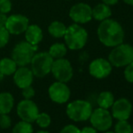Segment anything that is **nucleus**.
Returning <instances> with one entry per match:
<instances>
[{
	"mask_svg": "<svg viewBox=\"0 0 133 133\" xmlns=\"http://www.w3.org/2000/svg\"><path fill=\"white\" fill-rule=\"evenodd\" d=\"M29 25V19L25 16L19 14L7 16L5 27L10 35H21L25 33Z\"/></svg>",
	"mask_w": 133,
	"mask_h": 133,
	"instance_id": "obj_14",
	"label": "nucleus"
},
{
	"mask_svg": "<svg viewBox=\"0 0 133 133\" xmlns=\"http://www.w3.org/2000/svg\"><path fill=\"white\" fill-rule=\"evenodd\" d=\"M12 125V119L8 114H1L0 115V128L3 130H7Z\"/></svg>",
	"mask_w": 133,
	"mask_h": 133,
	"instance_id": "obj_27",
	"label": "nucleus"
},
{
	"mask_svg": "<svg viewBox=\"0 0 133 133\" xmlns=\"http://www.w3.org/2000/svg\"><path fill=\"white\" fill-rule=\"evenodd\" d=\"M91 7L88 4L77 3L71 7L69 11V16L75 24H86L92 18Z\"/></svg>",
	"mask_w": 133,
	"mask_h": 133,
	"instance_id": "obj_11",
	"label": "nucleus"
},
{
	"mask_svg": "<svg viewBox=\"0 0 133 133\" xmlns=\"http://www.w3.org/2000/svg\"><path fill=\"white\" fill-rule=\"evenodd\" d=\"M15 106L14 96L8 91L0 92V115L9 114Z\"/></svg>",
	"mask_w": 133,
	"mask_h": 133,
	"instance_id": "obj_17",
	"label": "nucleus"
},
{
	"mask_svg": "<svg viewBox=\"0 0 133 133\" xmlns=\"http://www.w3.org/2000/svg\"><path fill=\"white\" fill-rule=\"evenodd\" d=\"M111 72V63L104 58H96L89 64V74L95 79H105Z\"/></svg>",
	"mask_w": 133,
	"mask_h": 133,
	"instance_id": "obj_12",
	"label": "nucleus"
},
{
	"mask_svg": "<svg viewBox=\"0 0 133 133\" xmlns=\"http://www.w3.org/2000/svg\"><path fill=\"white\" fill-rule=\"evenodd\" d=\"M51 72L56 81L67 83L74 76V68L70 61L63 57L54 60Z\"/></svg>",
	"mask_w": 133,
	"mask_h": 133,
	"instance_id": "obj_8",
	"label": "nucleus"
},
{
	"mask_svg": "<svg viewBox=\"0 0 133 133\" xmlns=\"http://www.w3.org/2000/svg\"><path fill=\"white\" fill-rule=\"evenodd\" d=\"M25 41L33 45H37L41 41L43 40V31L40 26L37 25H28L26 30L25 31Z\"/></svg>",
	"mask_w": 133,
	"mask_h": 133,
	"instance_id": "obj_16",
	"label": "nucleus"
},
{
	"mask_svg": "<svg viewBox=\"0 0 133 133\" xmlns=\"http://www.w3.org/2000/svg\"><path fill=\"white\" fill-rule=\"evenodd\" d=\"M59 133H80V129L74 124L65 125Z\"/></svg>",
	"mask_w": 133,
	"mask_h": 133,
	"instance_id": "obj_31",
	"label": "nucleus"
},
{
	"mask_svg": "<svg viewBox=\"0 0 133 133\" xmlns=\"http://www.w3.org/2000/svg\"><path fill=\"white\" fill-rule=\"evenodd\" d=\"M36 133H50V132L47 131V130H44V129H42L41 130H38Z\"/></svg>",
	"mask_w": 133,
	"mask_h": 133,
	"instance_id": "obj_36",
	"label": "nucleus"
},
{
	"mask_svg": "<svg viewBox=\"0 0 133 133\" xmlns=\"http://www.w3.org/2000/svg\"><path fill=\"white\" fill-rule=\"evenodd\" d=\"M16 113L21 121L33 123L38 115L39 109L34 101L24 99L18 102L16 106Z\"/></svg>",
	"mask_w": 133,
	"mask_h": 133,
	"instance_id": "obj_10",
	"label": "nucleus"
},
{
	"mask_svg": "<svg viewBox=\"0 0 133 133\" xmlns=\"http://www.w3.org/2000/svg\"><path fill=\"white\" fill-rule=\"evenodd\" d=\"M131 125L127 119L117 121L114 125V133H131Z\"/></svg>",
	"mask_w": 133,
	"mask_h": 133,
	"instance_id": "obj_25",
	"label": "nucleus"
},
{
	"mask_svg": "<svg viewBox=\"0 0 133 133\" xmlns=\"http://www.w3.org/2000/svg\"><path fill=\"white\" fill-rule=\"evenodd\" d=\"M102 133H114L113 131H110V130H107V131H103Z\"/></svg>",
	"mask_w": 133,
	"mask_h": 133,
	"instance_id": "obj_38",
	"label": "nucleus"
},
{
	"mask_svg": "<svg viewBox=\"0 0 133 133\" xmlns=\"http://www.w3.org/2000/svg\"><path fill=\"white\" fill-rule=\"evenodd\" d=\"M63 38L67 48L70 50H81L87 43L88 33L79 24H72L66 28Z\"/></svg>",
	"mask_w": 133,
	"mask_h": 133,
	"instance_id": "obj_2",
	"label": "nucleus"
},
{
	"mask_svg": "<svg viewBox=\"0 0 133 133\" xmlns=\"http://www.w3.org/2000/svg\"><path fill=\"white\" fill-rule=\"evenodd\" d=\"M37 50V45H33L26 41H21L13 48L11 58L16 62L17 66H27L30 64Z\"/></svg>",
	"mask_w": 133,
	"mask_h": 133,
	"instance_id": "obj_5",
	"label": "nucleus"
},
{
	"mask_svg": "<svg viewBox=\"0 0 133 133\" xmlns=\"http://www.w3.org/2000/svg\"><path fill=\"white\" fill-rule=\"evenodd\" d=\"M17 67V64L12 58L5 57L0 60V72L3 74L4 76L13 75Z\"/></svg>",
	"mask_w": 133,
	"mask_h": 133,
	"instance_id": "obj_19",
	"label": "nucleus"
},
{
	"mask_svg": "<svg viewBox=\"0 0 133 133\" xmlns=\"http://www.w3.org/2000/svg\"><path fill=\"white\" fill-rule=\"evenodd\" d=\"M34 74L27 66H18L13 74V80L19 89H23L32 85L34 82Z\"/></svg>",
	"mask_w": 133,
	"mask_h": 133,
	"instance_id": "obj_15",
	"label": "nucleus"
},
{
	"mask_svg": "<svg viewBox=\"0 0 133 133\" xmlns=\"http://www.w3.org/2000/svg\"><path fill=\"white\" fill-rule=\"evenodd\" d=\"M110 109L112 118L117 121H128L131 116L133 110L131 102L126 98H119L115 100Z\"/></svg>",
	"mask_w": 133,
	"mask_h": 133,
	"instance_id": "obj_13",
	"label": "nucleus"
},
{
	"mask_svg": "<svg viewBox=\"0 0 133 133\" xmlns=\"http://www.w3.org/2000/svg\"><path fill=\"white\" fill-rule=\"evenodd\" d=\"M124 78L128 82L133 83V61L125 66L124 70Z\"/></svg>",
	"mask_w": 133,
	"mask_h": 133,
	"instance_id": "obj_28",
	"label": "nucleus"
},
{
	"mask_svg": "<svg viewBox=\"0 0 133 133\" xmlns=\"http://www.w3.org/2000/svg\"><path fill=\"white\" fill-rule=\"evenodd\" d=\"M97 35L103 45L114 47L123 43L124 30L119 22L108 18L100 23L97 29Z\"/></svg>",
	"mask_w": 133,
	"mask_h": 133,
	"instance_id": "obj_1",
	"label": "nucleus"
},
{
	"mask_svg": "<svg viewBox=\"0 0 133 133\" xmlns=\"http://www.w3.org/2000/svg\"><path fill=\"white\" fill-rule=\"evenodd\" d=\"M89 121L91 126L100 132L110 130L113 125V118L110 111H109L107 109L100 107L92 110Z\"/></svg>",
	"mask_w": 133,
	"mask_h": 133,
	"instance_id": "obj_7",
	"label": "nucleus"
},
{
	"mask_svg": "<svg viewBox=\"0 0 133 133\" xmlns=\"http://www.w3.org/2000/svg\"><path fill=\"white\" fill-rule=\"evenodd\" d=\"M131 127H132V128H131V133H133V125H131Z\"/></svg>",
	"mask_w": 133,
	"mask_h": 133,
	"instance_id": "obj_39",
	"label": "nucleus"
},
{
	"mask_svg": "<svg viewBox=\"0 0 133 133\" xmlns=\"http://www.w3.org/2000/svg\"><path fill=\"white\" fill-rule=\"evenodd\" d=\"M80 133H98V130L92 126H85L80 130Z\"/></svg>",
	"mask_w": 133,
	"mask_h": 133,
	"instance_id": "obj_32",
	"label": "nucleus"
},
{
	"mask_svg": "<svg viewBox=\"0 0 133 133\" xmlns=\"http://www.w3.org/2000/svg\"><path fill=\"white\" fill-rule=\"evenodd\" d=\"M12 9V3L10 0H0V12L7 14Z\"/></svg>",
	"mask_w": 133,
	"mask_h": 133,
	"instance_id": "obj_30",
	"label": "nucleus"
},
{
	"mask_svg": "<svg viewBox=\"0 0 133 133\" xmlns=\"http://www.w3.org/2000/svg\"><path fill=\"white\" fill-rule=\"evenodd\" d=\"M12 133H34V128L32 123L20 121L13 127Z\"/></svg>",
	"mask_w": 133,
	"mask_h": 133,
	"instance_id": "obj_23",
	"label": "nucleus"
},
{
	"mask_svg": "<svg viewBox=\"0 0 133 133\" xmlns=\"http://www.w3.org/2000/svg\"><path fill=\"white\" fill-rule=\"evenodd\" d=\"M54 63V58L48 52H40L35 53L32 59L31 70L34 76L37 78H44L51 72L52 65Z\"/></svg>",
	"mask_w": 133,
	"mask_h": 133,
	"instance_id": "obj_6",
	"label": "nucleus"
},
{
	"mask_svg": "<svg viewBox=\"0 0 133 133\" xmlns=\"http://www.w3.org/2000/svg\"><path fill=\"white\" fill-rule=\"evenodd\" d=\"M109 54V62L112 67H125L133 61V46L129 44H121L112 47Z\"/></svg>",
	"mask_w": 133,
	"mask_h": 133,
	"instance_id": "obj_4",
	"label": "nucleus"
},
{
	"mask_svg": "<svg viewBox=\"0 0 133 133\" xmlns=\"http://www.w3.org/2000/svg\"><path fill=\"white\" fill-rule=\"evenodd\" d=\"M3 79H4V75H3V74L0 72V82H1V81L3 80Z\"/></svg>",
	"mask_w": 133,
	"mask_h": 133,
	"instance_id": "obj_37",
	"label": "nucleus"
},
{
	"mask_svg": "<svg viewBox=\"0 0 133 133\" xmlns=\"http://www.w3.org/2000/svg\"><path fill=\"white\" fill-rule=\"evenodd\" d=\"M6 20H7L6 14H4V13L0 12V26H5V23H6Z\"/></svg>",
	"mask_w": 133,
	"mask_h": 133,
	"instance_id": "obj_33",
	"label": "nucleus"
},
{
	"mask_svg": "<svg viewBox=\"0 0 133 133\" xmlns=\"http://www.w3.org/2000/svg\"><path fill=\"white\" fill-rule=\"evenodd\" d=\"M91 102L85 100H75L66 106V114L70 119L74 122H82L89 121L92 111Z\"/></svg>",
	"mask_w": 133,
	"mask_h": 133,
	"instance_id": "obj_3",
	"label": "nucleus"
},
{
	"mask_svg": "<svg viewBox=\"0 0 133 133\" xmlns=\"http://www.w3.org/2000/svg\"><path fill=\"white\" fill-rule=\"evenodd\" d=\"M122 1L130 5H133V0H122Z\"/></svg>",
	"mask_w": 133,
	"mask_h": 133,
	"instance_id": "obj_35",
	"label": "nucleus"
},
{
	"mask_svg": "<svg viewBox=\"0 0 133 133\" xmlns=\"http://www.w3.org/2000/svg\"><path fill=\"white\" fill-rule=\"evenodd\" d=\"M119 1V0H102V3L106 4V5H116Z\"/></svg>",
	"mask_w": 133,
	"mask_h": 133,
	"instance_id": "obj_34",
	"label": "nucleus"
},
{
	"mask_svg": "<svg viewBox=\"0 0 133 133\" xmlns=\"http://www.w3.org/2000/svg\"><path fill=\"white\" fill-rule=\"evenodd\" d=\"M48 53L54 58V60L63 58L67 54V46L63 43H55L50 46Z\"/></svg>",
	"mask_w": 133,
	"mask_h": 133,
	"instance_id": "obj_22",
	"label": "nucleus"
},
{
	"mask_svg": "<svg viewBox=\"0 0 133 133\" xmlns=\"http://www.w3.org/2000/svg\"><path fill=\"white\" fill-rule=\"evenodd\" d=\"M10 37V34L5 26H0V49L7 44Z\"/></svg>",
	"mask_w": 133,
	"mask_h": 133,
	"instance_id": "obj_26",
	"label": "nucleus"
},
{
	"mask_svg": "<svg viewBox=\"0 0 133 133\" xmlns=\"http://www.w3.org/2000/svg\"><path fill=\"white\" fill-rule=\"evenodd\" d=\"M114 101H115V97H114L113 93L111 91H104L99 94L98 98H97V103L100 108L109 110L112 106Z\"/></svg>",
	"mask_w": 133,
	"mask_h": 133,
	"instance_id": "obj_20",
	"label": "nucleus"
},
{
	"mask_svg": "<svg viewBox=\"0 0 133 133\" xmlns=\"http://www.w3.org/2000/svg\"><path fill=\"white\" fill-rule=\"evenodd\" d=\"M48 95L52 102L58 104H63L70 100L71 90L65 82L56 81L48 88Z\"/></svg>",
	"mask_w": 133,
	"mask_h": 133,
	"instance_id": "obj_9",
	"label": "nucleus"
},
{
	"mask_svg": "<svg viewBox=\"0 0 133 133\" xmlns=\"http://www.w3.org/2000/svg\"><path fill=\"white\" fill-rule=\"evenodd\" d=\"M91 11H92V18L100 22L108 19L111 16V9H110V5H106L104 3L95 5L91 9Z\"/></svg>",
	"mask_w": 133,
	"mask_h": 133,
	"instance_id": "obj_18",
	"label": "nucleus"
},
{
	"mask_svg": "<svg viewBox=\"0 0 133 133\" xmlns=\"http://www.w3.org/2000/svg\"><path fill=\"white\" fill-rule=\"evenodd\" d=\"M66 25L60 21H54L48 26V32L50 35L54 38H62L63 37L66 31Z\"/></svg>",
	"mask_w": 133,
	"mask_h": 133,
	"instance_id": "obj_21",
	"label": "nucleus"
},
{
	"mask_svg": "<svg viewBox=\"0 0 133 133\" xmlns=\"http://www.w3.org/2000/svg\"><path fill=\"white\" fill-rule=\"evenodd\" d=\"M35 122L36 123L41 129L45 130V129L48 128L52 123L51 116L48 113H46V112H39L36 119H35Z\"/></svg>",
	"mask_w": 133,
	"mask_h": 133,
	"instance_id": "obj_24",
	"label": "nucleus"
},
{
	"mask_svg": "<svg viewBox=\"0 0 133 133\" xmlns=\"http://www.w3.org/2000/svg\"><path fill=\"white\" fill-rule=\"evenodd\" d=\"M22 90V96H23L24 99H26V100H32L35 94V91L32 85L27 86L25 88H23Z\"/></svg>",
	"mask_w": 133,
	"mask_h": 133,
	"instance_id": "obj_29",
	"label": "nucleus"
}]
</instances>
